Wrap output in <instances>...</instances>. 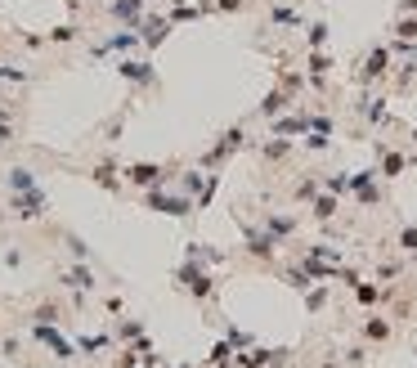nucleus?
Masks as SVG:
<instances>
[{"label": "nucleus", "mask_w": 417, "mask_h": 368, "mask_svg": "<svg viewBox=\"0 0 417 368\" xmlns=\"http://www.w3.org/2000/svg\"><path fill=\"white\" fill-rule=\"evenodd\" d=\"M63 305H58V301H45V305H36V310H32V324H63Z\"/></svg>", "instance_id": "f3484780"}, {"label": "nucleus", "mask_w": 417, "mask_h": 368, "mask_svg": "<svg viewBox=\"0 0 417 368\" xmlns=\"http://www.w3.org/2000/svg\"><path fill=\"white\" fill-rule=\"evenodd\" d=\"M305 305H310V310H323V305H328V292H323V288L305 292Z\"/></svg>", "instance_id": "f704fd0d"}, {"label": "nucleus", "mask_w": 417, "mask_h": 368, "mask_svg": "<svg viewBox=\"0 0 417 368\" xmlns=\"http://www.w3.org/2000/svg\"><path fill=\"white\" fill-rule=\"evenodd\" d=\"M63 247L72 252V261H85V265H94V247L85 243L81 234H72V229H63Z\"/></svg>", "instance_id": "ddd939ff"}, {"label": "nucleus", "mask_w": 417, "mask_h": 368, "mask_svg": "<svg viewBox=\"0 0 417 368\" xmlns=\"http://www.w3.org/2000/svg\"><path fill=\"white\" fill-rule=\"evenodd\" d=\"M238 149H242V126H234V130H225V140H220V144H216V149H211V153H202V166H211V171H216V166H220V162H225V157H229V153H238Z\"/></svg>", "instance_id": "1a4fd4ad"}, {"label": "nucleus", "mask_w": 417, "mask_h": 368, "mask_svg": "<svg viewBox=\"0 0 417 368\" xmlns=\"http://www.w3.org/2000/svg\"><path fill=\"white\" fill-rule=\"evenodd\" d=\"M144 207H149V211H162V216H175V220L193 216V198L189 193H170V189H144Z\"/></svg>", "instance_id": "20e7f679"}, {"label": "nucleus", "mask_w": 417, "mask_h": 368, "mask_svg": "<svg viewBox=\"0 0 417 368\" xmlns=\"http://www.w3.org/2000/svg\"><path fill=\"white\" fill-rule=\"evenodd\" d=\"M265 234L274 238V243H283L287 234H297V220H292V216H274V211H269V216H265Z\"/></svg>", "instance_id": "4468645a"}, {"label": "nucleus", "mask_w": 417, "mask_h": 368, "mask_svg": "<svg viewBox=\"0 0 417 368\" xmlns=\"http://www.w3.org/2000/svg\"><path fill=\"white\" fill-rule=\"evenodd\" d=\"M283 278H287V283H292V288H297V292H305V288H310V283H314V278H310V274H305V269H283Z\"/></svg>", "instance_id": "cd10ccee"}, {"label": "nucleus", "mask_w": 417, "mask_h": 368, "mask_svg": "<svg viewBox=\"0 0 417 368\" xmlns=\"http://www.w3.org/2000/svg\"><path fill=\"white\" fill-rule=\"evenodd\" d=\"M242 5H247V0H211V9H216V14H238Z\"/></svg>", "instance_id": "72a5a7b5"}, {"label": "nucleus", "mask_w": 417, "mask_h": 368, "mask_svg": "<svg viewBox=\"0 0 417 368\" xmlns=\"http://www.w3.org/2000/svg\"><path fill=\"white\" fill-rule=\"evenodd\" d=\"M135 337H144V319H121L113 341H117V346H126V341H135Z\"/></svg>", "instance_id": "6ab92c4d"}, {"label": "nucleus", "mask_w": 417, "mask_h": 368, "mask_svg": "<svg viewBox=\"0 0 417 368\" xmlns=\"http://www.w3.org/2000/svg\"><path fill=\"white\" fill-rule=\"evenodd\" d=\"M399 171H404V153H386V157H382V171H377V176H386V180H395V176H399Z\"/></svg>", "instance_id": "a878e982"}, {"label": "nucleus", "mask_w": 417, "mask_h": 368, "mask_svg": "<svg viewBox=\"0 0 417 368\" xmlns=\"http://www.w3.org/2000/svg\"><path fill=\"white\" fill-rule=\"evenodd\" d=\"M9 211H14L18 220H45V216H50V198H45L41 184H36V189L9 193Z\"/></svg>", "instance_id": "423d86ee"}, {"label": "nucleus", "mask_w": 417, "mask_h": 368, "mask_svg": "<svg viewBox=\"0 0 417 368\" xmlns=\"http://www.w3.org/2000/svg\"><path fill=\"white\" fill-rule=\"evenodd\" d=\"M117 77L126 81V85H139V94H157V72H153V63L149 59H135V54H126V59H117Z\"/></svg>", "instance_id": "7ed1b4c3"}, {"label": "nucleus", "mask_w": 417, "mask_h": 368, "mask_svg": "<svg viewBox=\"0 0 417 368\" xmlns=\"http://www.w3.org/2000/svg\"><path fill=\"white\" fill-rule=\"evenodd\" d=\"M395 32H399V41H417V18H399Z\"/></svg>", "instance_id": "2f4dec72"}, {"label": "nucleus", "mask_w": 417, "mask_h": 368, "mask_svg": "<svg viewBox=\"0 0 417 368\" xmlns=\"http://www.w3.org/2000/svg\"><path fill=\"white\" fill-rule=\"evenodd\" d=\"M5 184H9V193H23V189H36L41 180H36V171H32V166H14V171L5 176Z\"/></svg>", "instance_id": "2eb2a0df"}, {"label": "nucleus", "mask_w": 417, "mask_h": 368, "mask_svg": "<svg viewBox=\"0 0 417 368\" xmlns=\"http://www.w3.org/2000/svg\"><path fill=\"white\" fill-rule=\"evenodd\" d=\"M323 189H328V193H341V189H350V180H346V176H328Z\"/></svg>", "instance_id": "c9c22d12"}, {"label": "nucleus", "mask_w": 417, "mask_h": 368, "mask_svg": "<svg viewBox=\"0 0 417 368\" xmlns=\"http://www.w3.org/2000/svg\"><path fill=\"white\" fill-rule=\"evenodd\" d=\"M175 292H189L193 301H211V292H216V278L206 274V269L198 261H189L184 256V265L175 269Z\"/></svg>", "instance_id": "f03ea898"}, {"label": "nucleus", "mask_w": 417, "mask_h": 368, "mask_svg": "<svg viewBox=\"0 0 417 368\" xmlns=\"http://www.w3.org/2000/svg\"><path fill=\"white\" fill-rule=\"evenodd\" d=\"M9 140H14V121L0 117V144H9Z\"/></svg>", "instance_id": "4c0bfd02"}, {"label": "nucleus", "mask_w": 417, "mask_h": 368, "mask_svg": "<svg viewBox=\"0 0 417 368\" xmlns=\"http://www.w3.org/2000/svg\"><path fill=\"white\" fill-rule=\"evenodd\" d=\"M354 297H359V301H363V305H373V301H377V297H382V292H377V288H373V283H354Z\"/></svg>", "instance_id": "473e14b6"}, {"label": "nucleus", "mask_w": 417, "mask_h": 368, "mask_svg": "<svg viewBox=\"0 0 417 368\" xmlns=\"http://www.w3.org/2000/svg\"><path fill=\"white\" fill-rule=\"evenodd\" d=\"M184 256H189V261H198V265H202V261H211V265L225 261V252H211L206 243H189V252H184Z\"/></svg>", "instance_id": "4be33fe9"}, {"label": "nucleus", "mask_w": 417, "mask_h": 368, "mask_svg": "<svg viewBox=\"0 0 417 368\" xmlns=\"http://www.w3.org/2000/svg\"><path fill=\"white\" fill-rule=\"evenodd\" d=\"M242 234H247V252L256 256V261H269V256H274V247H278V243L269 238L265 229H251L247 220H242Z\"/></svg>", "instance_id": "9d476101"}, {"label": "nucleus", "mask_w": 417, "mask_h": 368, "mask_svg": "<svg viewBox=\"0 0 417 368\" xmlns=\"http://www.w3.org/2000/svg\"><path fill=\"white\" fill-rule=\"evenodd\" d=\"M90 180H94V184H104L108 193H121V176H117V162H113V157L94 162V166H90Z\"/></svg>", "instance_id": "9b49d317"}, {"label": "nucleus", "mask_w": 417, "mask_h": 368, "mask_svg": "<svg viewBox=\"0 0 417 368\" xmlns=\"http://www.w3.org/2000/svg\"><path fill=\"white\" fill-rule=\"evenodd\" d=\"M50 45H72V41H81V23H58V27L45 36Z\"/></svg>", "instance_id": "a211bd4d"}, {"label": "nucleus", "mask_w": 417, "mask_h": 368, "mask_svg": "<svg viewBox=\"0 0 417 368\" xmlns=\"http://www.w3.org/2000/svg\"><path fill=\"white\" fill-rule=\"evenodd\" d=\"M113 346H117L113 333H81V337H77V350H81V355H90V360H94L99 350H113Z\"/></svg>", "instance_id": "f8f14e48"}, {"label": "nucleus", "mask_w": 417, "mask_h": 368, "mask_svg": "<svg viewBox=\"0 0 417 368\" xmlns=\"http://www.w3.org/2000/svg\"><path fill=\"white\" fill-rule=\"evenodd\" d=\"M170 27H175V23H193V18H202V5H170Z\"/></svg>", "instance_id": "5701e85b"}, {"label": "nucleus", "mask_w": 417, "mask_h": 368, "mask_svg": "<svg viewBox=\"0 0 417 368\" xmlns=\"http://www.w3.org/2000/svg\"><path fill=\"white\" fill-rule=\"evenodd\" d=\"M0 81H14V85H23V81H27V72H23V68H14V63H0Z\"/></svg>", "instance_id": "7c9ffc66"}, {"label": "nucleus", "mask_w": 417, "mask_h": 368, "mask_svg": "<svg viewBox=\"0 0 417 368\" xmlns=\"http://www.w3.org/2000/svg\"><path fill=\"white\" fill-rule=\"evenodd\" d=\"M202 184H206V171H184V180H180V193H202Z\"/></svg>", "instance_id": "b1692460"}, {"label": "nucleus", "mask_w": 417, "mask_h": 368, "mask_svg": "<svg viewBox=\"0 0 417 368\" xmlns=\"http://www.w3.org/2000/svg\"><path fill=\"white\" fill-rule=\"evenodd\" d=\"M5 265H14V269H18V265H23V252H18V247H9V252H5Z\"/></svg>", "instance_id": "58836bf2"}, {"label": "nucleus", "mask_w": 417, "mask_h": 368, "mask_svg": "<svg viewBox=\"0 0 417 368\" xmlns=\"http://www.w3.org/2000/svg\"><path fill=\"white\" fill-rule=\"evenodd\" d=\"M58 288L72 297V305H85V297L90 292H99V274H94V265H85V261H72L68 269H58Z\"/></svg>", "instance_id": "f257e3e1"}, {"label": "nucleus", "mask_w": 417, "mask_h": 368, "mask_svg": "<svg viewBox=\"0 0 417 368\" xmlns=\"http://www.w3.org/2000/svg\"><path fill=\"white\" fill-rule=\"evenodd\" d=\"M314 216H318V220H332V216H337V193H328V189L314 193Z\"/></svg>", "instance_id": "412c9836"}, {"label": "nucleus", "mask_w": 417, "mask_h": 368, "mask_svg": "<svg viewBox=\"0 0 417 368\" xmlns=\"http://www.w3.org/2000/svg\"><path fill=\"white\" fill-rule=\"evenodd\" d=\"M399 247H404V252H417V229H413V225L399 234Z\"/></svg>", "instance_id": "e433bc0d"}, {"label": "nucleus", "mask_w": 417, "mask_h": 368, "mask_svg": "<svg viewBox=\"0 0 417 368\" xmlns=\"http://www.w3.org/2000/svg\"><path fill=\"white\" fill-rule=\"evenodd\" d=\"M363 333H368V341H386L390 337V324H386V319H368Z\"/></svg>", "instance_id": "bb28decb"}, {"label": "nucleus", "mask_w": 417, "mask_h": 368, "mask_svg": "<svg viewBox=\"0 0 417 368\" xmlns=\"http://www.w3.org/2000/svg\"><path fill=\"white\" fill-rule=\"evenodd\" d=\"M386 68H390V50H373V54H368V63H363V72H359V81H377Z\"/></svg>", "instance_id": "dca6fc26"}, {"label": "nucleus", "mask_w": 417, "mask_h": 368, "mask_svg": "<svg viewBox=\"0 0 417 368\" xmlns=\"http://www.w3.org/2000/svg\"><path fill=\"white\" fill-rule=\"evenodd\" d=\"M206 368H234V346H229V341H216L211 355H206Z\"/></svg>", "instance_id": "aec40b11"}, {"label": "nucleus", "mask_w": 417, "mask_h": 368, "mask_svg": "<svg viewBox=\"0 0 417 368\" xmlns=\"http://www.w3.org/2000/svg\"><path fill=\"white\" fill-rule=\"evenodd\" d=\"M121 176L135 189H170V171L162 162H130V166H121Z\"/></svg>", "instance_id": "39448f33"}, {"label": "nucleus", "mask_w": 417, "mask_h": 368, "mask_svg": "<svg viewBox=\"0 0 417 368\" xmlns=\"http://www.w3.org/2000/svg\"><path fill=\"white\" fill-rule=\"evenodd\" d=\"M283 104H287V94H283V90H274V94H269V99L261 104V113H265V117H274V113H278Z\"/></svg>", "instance_id": "c756f323"}, {"label": "nucleus", "mask_w": 417, "mask_h": 368, "mask_svg": "<svg viewBox=\"0 0 417 368\" xmlns=\"http://www.w3.org/2000/svg\"><path fill=\"white\" fill-rule=\"evenodd\" d=\"M269 18H274L278 27H297V23H301V14L292 5H274V14H269Z\"/></svg>", "instance_id": "393cba45"}, {"label": "nucleus", "mask_w": 417, "mask_h": 368, "mask_svg": "<svg viewBox=\"0 0 417 368\" xmlns=\"http://www.w3.org/2000/svg\"><path fill=\"white\" fill-rule=\"evenodd\" d=\"M144 14H149V5H144V0H108V5H104V18L121 23V27H135Z\"/></svg>", "instance_id": "6e6552de"}, {"label": "nucleus", "mask_w": 417, "mask_h": 368, "mask_svg": "<svg viewBox=\"0 0 417 368\" xmlns=\"http://www.w3.org/2000/svg\"><path fill=\"white\" fill-rule=\"evenodd\" d=\"M130 50H139V32H135V27H121V32H113V36H104V41H94V45H90V59L130 54Z\"/></svg>", "instance_id": "0eeeda50"}, {"label": "nucleus", "mask_w": 417, "mask_h": 368, "mask_svg": "<svg viewBox=\"0 0 417 368\" xmlns=\"http://www.w3.org/2000/svg\"><path fill=\"white\" fill-rule=\"evenodd\" d=\"M139 368H144V364H139Z\"/></svg>", "instance_id": "79ce46f5"}, {"label": "nucleus", "mask_w": 417, "mask_h": 368, "mask_svg": "<svg viewBox=\"0 0 417 368\" xmlns=\"http://www.w3.org/2000/svg\"><path fill=\"white\" fill-rule=\"evenodd\" d=\"M328 41V23H310V50H323Z\"/></svg>", "instance_id": "c85d7f7f"}, {"label": "nucleus", "mask_w": 417, "mask_h": 368, "mask_svg": "<svg viewBox=\"0 0 417 368\" xmlns=\"http://www.w3.org/2000/svg\"><path fill=\"white\" fill-rule=\"evenodd\" d=\"M318 368H337V364H332V360H328V364H318Z\"/></svg>", "instance_id": "a19ab883"}, {"label": "nucleus", "mask_w": 417, "mask_h": 368, "mask_svg": "<svg viewBox=\"0 0 417 368\" xmlns=\"http://www.w3.org/2000/svg\"><path fill=\"white\" fill-rule=\"evenodd\" d=\"M404 9H417V0H404Z\"/></svg>", "instance_id": "ea45409f"}]
</instances>
